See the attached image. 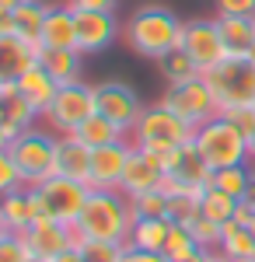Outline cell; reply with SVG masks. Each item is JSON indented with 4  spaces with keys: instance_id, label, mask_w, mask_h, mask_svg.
I'll return each mask as SVG.
<instances>
[{
    "instance_id": "31",
    "label": "cell",
    "mask_w": 255,
    "mask_h": 262,
    "mask_svg": "<svg viewBox=\"0 0 255 262\" xmlns=\"http://www.w3.org/2000/svg\"><path fill=\"white\" fill-rule=\"evenodd\" d=\"M238 206H241V200L227 196L224 189H217V185H206V189H203V217H206V221L227 227V224H235Z\"/></svg>"
},
{
    "instance_id": "1",
    "label": "cell",
    "mask_w": 255,
    "mask_h": 262,
    "mask_svg": "<svg viewBox=\"0 0 255 262\" xmlns=\"http://www.w3.org/2000/svg\"><path fill=\"white\" fill-rule=\"evenodd\" d=\"M133 203L122 189H91L88 203L80 210V221L74 224L80 242H116L130 245L133 234Z\"/></svg>"
},
{
    "instance_id": "39",
    "label": "cell",
    "mask_w": 255,
    "mask_h": 262,
    "mask_svg": "<svg viewBox=\"0 0 255 262\" xmlns=\"http://www.w3.org/2000/svg\"><path fill=\"white\" fill-rule=\"evenodd\" d=\"M217 14H238V18H255V0H217Z\"/></svg>"
},
{
    "instance_id": "9",
    "label": "cell",
    "mask_w": 255,
    "mask_h": 262,
    "mask_svg": "<svg viewBox=\"0 0 255 262\" xmlns=\"http://www.w3.org/2000/svg\"><path fill=\"white\" fill-rule=\"evenodd\" d=\"M88 185H80V182H70V179H46L35 185V196H39V206L46 217H53L59 224H74L80 221V210H84V203H88Z\"/></svg>"
},
{
    "instance_id": "45",
    "label": "cell",
    "mask_w": 255,
    "mask_h": 262,
    "mask_svg": "<svg viewBox=\"0 0 255 262\" xmlns=\"http://www.w3.org/2000/svg\"><path fill=\"white\" fill-rule=\"evenodd\" d=\"M214 262H231V259H224V255H220V252H217V255H214Z\"/></svg>"
},
{
    "instance_id": "38",
    "label": "cell",
    "mask_w": 255,
    "mask_h": 262,
    "mask_svg": "<svg viewBox=\"0 0 255 262\" xmlns=\"http://www.w3.org/2000/svg\"><path fill=\"white\" fill-rule=\"evenodd\" d=\"M220 116H227L245 137H252V133H255V105H231V108H224Z\"/></svg>"
},
{
    "instance_id": "41",
    "label": "cell",
    "mask_w": 255,
    "mask_h": 262,
    "mask_svg": "<svg viewBox=\"0 0 255 262\" xmlns=\"http://www.w3.org/2000/svg\"><path fill=\"white\" fill-rule=\"evenodd\" d=\"M74 11H109L116 14V0H67Z\"/></svg>"
},
{
    "instance_id": "28",
    "label": "cell",
    "mask_w": 255,
    "mask_h": 262,
    "mask_svg": "<svg viewBox=\"0 0 255 262\" xmlns=\"http://www.w3.org/2000/svg\"><path fill=\"white\" fill-rule=\"evenodd\" d=\"M210 185L217 189H224L227 196H235V200H245L248 192L255 189V164H231V168H217Z\"/></svg>"
},
{
    "instance_id": "6",
    "label": "cell",
    "mask_w": 255,
    "mask_h": 262,
    "mask_svg": "<svg viewBox=\"0 0 255 262\" xmlns=\"http://www.w3.org/2000/svg\"><path fill=\"white\" fill-rule=\"evenodd\" d=\"M214 88L220 112L231 105H255V60L252 56H227V60L203 74Z\"/></svg>"
},
{
    "instance_id": "4",
    "label": "cell",
    "mask_w": 255,
    "mask_h": 262,
    "mask_svg": "<svg viewBox=\"0 0 255 262\" xmlns=\"http://www.w3.org/2000/svg\"><path fill=\"white\" fill-rule=\"evenodd\" d=\"M0 150H7L14 164L25 175V185H39V182L53 179V164H56V133H46L39 126L25 129L21 137L4 143Z\"/></svg>"
},
{
    "instance_id": "8",
    "label": "cell",
    "mask_w": 255,
    "mask_h": 262,
    "mask_svg": "<svg viewBox=\"0 0 255 262\" xmlns=\"http://www.w3.org/2000/svg\"><path fill=\"white\" fill-rule=\"evenodd\" d=\"M161 105H168L178 119H185L193 129H199L203 122L220 116V101H217L214 88L206 84V77H196V81L178 84V88H164Z\"/></svg>"
},
{
    "instance_id": "42",
    "label": "cell",
    "mask_w": 255,
    "mask_h": 262,
    "mask_svg": "<svg viewBox=\"0 0 255 262\" xmlns=\"http://www.w3.org/2000/svg\"><path fill=\"white\" fill-rule=\"evenodd\" d=\"M56 262H84V255H80V248L74 245V248H70V252H63V255H59Z\"/></svg>"
},
{
    "instance_id": "13",
    "label": "cell",
    "mask_w": 255,
    "mask_h": 262,
    "mask_svg": "<svg viewBox=\"0 0 255 262\" xmlns=\"http://www.w3.org/2000/svg\"><path fill=\"white\" fill-rule=\"evenodd\" d=\"M35 119H42V116L21 95L18 81H0V147L21 137L25 129H32Z\"/></svg>"
},
{
    "instance_id": "26",
    "label": "cell",
    "mask_w": 255,
    "mask_h": 262,
    "mask_svg": "<svg viewBox=\"0 0 255 262\" xmlns=\"http://www.w3.org/2000/svg\"><path fill=\"white\" fill-rule=\"evenodd\" d=\"M74 137H77L80 143H88L91 150H98V147H109V143L126 140L130 133H126L122 126H116L112 119H105L101 112H95V116L84 122V126H77V129H74Z\"/></svg>"
},
{
    "instance_id": "36",
    "label": "cell",
    "mask_w": 255,
    "mask_h": 262,
    "mask_svg": "<svg viewBox=\"0 0 255 262\" xmlns=\"http://www.w3.org/2000/svg\"><path fill=\"white\" fill-rule=\"evenodd\" d=\"M189 231H193V238L199 242V248H210V252H220V238H224V227L214 221H206V217H199V221L189 224Z\"/></svg>"
},
{
    "instance_id": "2",
    "label": "cell",
    "mask_w": 255,
    "mask_h": 262,
    "mask_svg": "<svg viewBox=\"0 0 255 262\" xmlns=\"http://www.w3.org/2000/svg\"><path fill=\"white\" fill-rule=\"evenodd\" d=\"M182 28H185V21L178 18L172 7L147 4V7H137L130 14L126 28H122V42L137 56H147V60L157 63L182 46Z\"/></svg>"
},
{
    "instance_id": "3",
    "label": "cell",
    "mask_w": 255,
    "mask_h": 262,
    "mask_svg": "<svg viewBox=\"0 0 255 262\" xmlns=\"http://www.w3.org/2000/svg\"><path fill=\"white\" fill-rule=\"evenodd\" d=\"M196 147L199 154L210 161V168H231V164H248L252 154H248V137L238 129L227 116H217V119L203 122L196 129Z\"/></svg>"
},
{
    "instance_id": "43",
    "label": "cell",
    "mask_w": 255,
    "mask_h": 262,
    "mask_svg": "<svg viewBox=\"0 0 255 262\" xmlns=\"http://www.w3.org/2000/svg\"><path fill=\"white\" fill-rule=\"evenodd\" d=\"M18 4H21V0H0V11H14Z\"/></svg>"
},
{
    "instance_id": "34",
    "label": "cell",
    "mask_w": 255,
    "mask_h": 262,
    "mask_svg": "<svg viewBox=\"0 0 255 262\" xmlns=\"http://www.w3.org/2000/svg\"><path fill=\"white\" fill-rule=\"evenodd\" d=\"M84 262H122L126 255V245H116V242H77Z\"/></svg>"
},
{
    "instance_id": "21",
    "label": "cell",
    "mask_w": 255,
    "mask_h": 262,
    "mask_svg": "<svg viewBox=\"0 0 255 262\" xmlns=\"http://www.w3.org/2000/svg\"><path fill=\"white\" fill-rule=\"evenodd\" d=\"M168 175H172L178 185L206 189L210 179H214V168H210V161L199 154L196 140H189V143H182V147H178V158H175V164H172V171H168Z\"/></svg>"
},
{
    "instance_id": "16",
    "label": "cell",
    "mask_w": 255,
    "mask_h": 262,
    "mask_svg": "<svg viewBox=\"0 0 255 262\" xmlns=\"http://www.w3.org/2000/svg\"><path fill=\"white\" fill-rule=\"evenodd\" d=\"M39 217H42V206H39V196H35V185H21L14 192L0 196V231L21 234Z\"/></svg>"
},
{
    "instance_id": "32",
    "label": "cell",
    "mask_w": 255,
    "mask_h": 262,
    "mask_svg": "<svg viewBox=\"0 0 255 262\" xmlns=\"http://www.w3.org/2000/svg\"><path fill=\"white\" fill-rule=\"evenodd\" d=\"M199 252H203V248H199V242L193 238V231L182 227V224H175L172 234H168V245H164L168 262H189V259H196Z\"/></svg>"
},
{
    "instance_id": "25",
    "label": "cell",
    "mask_w": 255,
    "mask_h": 262,
    "mask_svg": "<svg viewBox=\"0 0 255 262\" xmlns=\"http://www.w3.org/2000/svg\"><path fill=\"white\" fill-rule=\"evenodd\" d=\"M220 35L231 56H248L255 46V18H238V14H217Z\"/></svg>"
},
{
    "instance_id": "15",
    "label": "cell",
    "mask_w": 255,
    "mask_h": 262,
    "mask_svg": "<svg viewBox=\"0 0 255 262\" xmlns=\"http://www.w3.org/2000/svg\"><path fill=\"white\" fill-rule=\"evenodd\" d=\"M46 14H49V4H42V0H21L14 11H0V35H18L21 42H28V46L39 49Z\"/></svg>"
},
{
    "instance_id": "30",
    "label": "cell",
    "mask_w": 255,
    "mask_h": 262,
    "mask_svg": "<svg viewBox=\"0 0 255 262\" xmlns=\"http://www.w3.org/2000/svg\"><path fill=\"white\" fill-rule=\"evenodd\" d=\"M220 255L231 262H255V234L241 224H227L220 238Z\"/></svg>"
},
{
    "instance_id": "11",
    "label": "cell",
    "mask_w": 255,
    "mask_h": 262,
    "mask_svg": "<svg viewBox=\"0 0 255 262\" xmlns=\"http://www.w3.org/2000/svg\"><path fill=\"white\" fill-rule=\"evenodd\" d=\"M95 98H98V112L105 119H112L116 126H122L126 133L137 126V119L143 116V101H140L137 88L126 81H116V77H109V81L95 84Z\"/></svg>"
},
{
    "instance_id": "37",
    "label": "cell",
    "mask_w": 255,
    "mask_h": 262,
    "mask_svg": "<svg viewBox=\"0 0 255 262\" xmlns=\"http://www.w3.org/2000/svg\"><path fill=\"white\" fill-rule=\"evenodd\" d=\"M25 185V175H21V168L14 164V158L7 154V150H0V192H14Z\"/></svg>"
},
{
    "instance_id": "33",
    "label": "cell",
    "mask_w": 255,
    "mask_h": 262,
    "mask_svg": "<svg viewBox=\"0 0 255 262\" xmlns=\"http://www.w3.org/2000/svg\"><path fill=\"white\" fill-rule=\"evenodd\" d=\"M133 203V217L143 221V217H168V196L164 189H151V192H140V196H130Z\"/></svg>"
},
{
    "instance_id": "44",
    "label": "cell",
    "mask_w": 255,
    "mask_h": 262,
    "mask_svg": "<svg viewBox=\"0 0 255 262\" xmlns=\"http://www.w3.org/2000/svg\"><path fill=\"white\" fill-rule=\"evenodd\" d=\"M248 154H252V164H255V133L248 137Z\"/></svg>"
},
{
    "instance_id": "12",
    "label": "cell",
    "mask_w": 255,
    "mask_h": 262,
    "mask_svg": "<svg viewBox=\"0 0 255 262\" xmlns=\"http://www.w3.org/2000/svg\"><path fill=\"white\" fill-rule=\"evenodd\" d=\"M21 238L32 248L35 259H49V262H56L63 252H70V248L80 242L77 231H74L70 224H59V221H53V217H46V213H42L28 231H21Z\"/></svg>"
},
{
    "instance_id": "18",
    "label": "cell",
    "mask_w": 255,
    "mask_h": 262,
    "mask_svg": "<svg viewBox=\"0 0 255 262\" xmlns=\"http://www.w3.org/2000/svg\"><path fill=\"white\" fill-rule=\"evenodd\" d=\"M74 14H77V49L84 56L101 53L119 35L116 14H109V11H74Z\"/></svg>"
},
{
    "instance_id": "22",
    "label": "cell",
    "mask_w": 255,
    "mask_h": 262,
    "mask_svg": "<svg viewBox=\"0 0 255 262\" xmlns=\"http://www.w3.org/2000/svg\"><path fill=\"white\" fill-rule=\"evenodd\" d=\"M18 88H21V95L28 98V105H32L39 116H46V112H49V105H53V101H56V95H59L56 77H53L42 63L28 67V70L21 74V77H18Z\"/></svg>"
},
{
    "instance_id": "19",
    "label": "cell",
    "mask_w": 255,
    "mask_h": 262,
    "mask_svg": "<svg viewBox=\"0 0 255 262\" xmlns=\"http://www.w3.org/2000/svg\"><path fill=\"white\" fill-rule=\"evenodd\" d=\"M39 49H77V14L70 4H49Z\"/></svg>"
},
{
    "instance_id": "27",
    "label": "cell",
    "mask_w": 255,
    "mask_h": 262,
    "mask_svg": "<svg viewBox=\"0 0 255 262\" xmlns=\"http://www.w3.org/2000/svg\"><path fill=\"white\" fill-rule=\"evenodd\" d=\"M172 227H175V224L168 221V217H143V221L133 224L130 245H133V248H147V252H164Z\"/></svg>"
},
{
    "instance_id": "35",
    "label": "cell",
    "mask_w": 255,
    "mask_h": 262,
    "mask_svg": "<svg viewBox=\"0 0 255 262\" xmlns=\"http://www.w3.org/2000/svg\"><path fill=\"white\" fill-rule=\"evenodd\" d=\"M32 248L25 245L21 234L14 231H0V262H32Z\"/></svg>"
},
{
    "instance_id": "24",
    "label": "cell",
    "mask_w": 255,
    "mask_h": 262,
    "mask_svg": "<svg viewBox=\"0 0 255 262\" xmlns=\"http://www.w3.org/2000/svg\"><path fill=\"white\" fill-rule=\"evenodd\" d=\"M39 63L56 77V84L84 81V53L80 49H39Z\"/></svg>"
},
{
    "instance_id": "46",
    "label": "cell",
    "mask_w": 255,
    "mask_h": 262,
    "mask_svg": "<svg viewBox=\"0 0 255 262\" xmlns=\"http://www.w3.org/2000/svg\"><path fill=\"white\" fill-rule=\"evenodd\" d=\"M248 56H252V60H255V46H252V53H248Z\"/></svg>"
},
{
    "instance_id": "17",
    "label": "cell",
    "mask_w": 255,
    "mask_h": 262,
    "mask_svg": "<svg viewBox=\"0 0 255 262\" xmlns=\"http://www.w3.org/2000/svg\"><path fill=\"white\" fill-rule=\"evenodd\" d=\"M53 175L80 182V185L91 189V147L80 143L74 133H56V164H53Z\"/></svg>"
},
{
    "instance_id": "47",
    "label": "cell",
    "mask_w": 255,
    "mask_h": 262,
    "mask_svg": "<svg viewBox=\"0 0 255 262\" xmlns=\"http://www.w3.org/2000/svg\"><path fill=\"white\" fill-rule=\"evenodd\" d=\"M32 262H49V259H32Z\"/></svg>"
},
{
    "instance_id": "29",
    "label": "cell",
    "mask_w": 255,
    "mask_h": 262,
    "mask_svg": "<svg viewBox=\"0 0 255 262\" xmlns=\"http://www.w3.org/2000/svg\"><path fill=\"white\" fill-rule=\"evenodd\" d=\"M157 70H161V77L168 88H178V84H189L203 77V70H199V63L185 53V49H175V53H168L164 60H157Z\"/></svg>"
},
{
    "instance_id": "5",
    "label": "cell",
    "mask_w": 255,
    "mask_h": 262,
    "mask_svg": "<svg viewBox=\"0 0 255 262\" xmlns=\"http://www.w3.org/2000/svg\"><path fill=\"white\" fill-rule=\"evenodd\" d=\"M196 137V129L189 126L185 119H178L168 105H147L143 116L137 119V126L130 129V140L137 147H182Z\"/></svg>"
},
{
    "instance_id": "14",
    "label": "cell",
    "mask_w": 255,
    "mask_h": 262,
    "mask_svg": "<svg viewBox=\"0 0 255 262\" xmlns=\"http://www.w3.org/2000/svg\"><path fill=\"white\" fill-rule=\"evenodd\" d=\"M133 150L137 147H133L130 137L119 140V143H109V147L91 150V189H119Z\"/></svg>"
},
{
    "instance_id": "40",
    "label": "cell",
    "mask_w": 255,
    "mask_h": 262,
    "mask_svg": "<svg viewBox=\"0 0 255 262\" xmlns=\"http://www.w3.org/2000/svg\"><path fill=\"white\" fill-rule=\"evenodd\" d=\"M122 262H168V255H164V252H147V248H133V245H126Z\"/></svg>"
},
{
    "instance_id": "20",
    "label": "cell",
    "mask_w": 255,
    "mask_h": 262,
    "mask_svg": "<svg viewBox=\"0 0 255 262\" xmlns=\"http://www.w3.org/2000/svg\"><path fill=\"white\" fill-rule=\"evenodd\" d=\"M137 147V143H133ZM164 168L151 158V154H143V150H133V158H130V164H126V175H122V192L126 196H140V192H151V189H161V182H164Z\"/></svg>"
},
{
    "instance_id": "23",
    "label": "cell",
    "mask_w": 255,
    "mask_h": 262,
    "mask_svg": "<svg viewBox=\"0 0 255 262\" xmlns=\"http://www.w3.org/2000/svg\"><path fill=\"white\" fill-rule=\"evenodd\" d=\"M39 63V49L18 35H0V81H18L28 67Z\"/></svg>"
},
{
    "instance_id": "10",
    "label": "cell",
    "mask_w": 255,
    "mask_h": 262,
    "mask_svg": "<svg viewBox=\"0 0 255 262\" xmlns=\"http://www.w3.org/2000/svg\"><path fill=\"white\" fill-rule=\"evenodd\" d=\"M178 49H185V53L199 63L203 74L214 70V67H220V63L231 56L227 46H224V35H220L217 18H193V21H185V28H182V46H178Z\"/></svg>"
},
{
    "instance_id": "7",
    "label": "cell",
    "mask_w": 255,
    "mask_h": 262,
    "mask_svg": "<svg viewBox=\"0 0 255 262\" xmlns=\"http://www.w3.org/2000/svg\"><path fill=\"white\" fill-rule=\"evenodd\" d=\"M98 112V98H95V84L74 81V84H59L56 101L49 105V112L42 119L49 122L53 133H74L77 126L91 119Z\"/></svg>"
}]
</instances>
